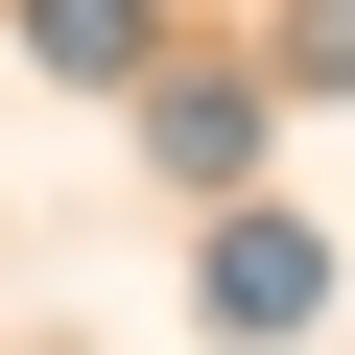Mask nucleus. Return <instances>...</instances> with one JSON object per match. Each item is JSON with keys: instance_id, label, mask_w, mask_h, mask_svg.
I'll use <instances>...</instances> for the list:
<instances>
[{"instance_id": "nucleus-3", "label": "nucleus", "mask_w": 355, "mask_h": 355, "mask_svg": "<svg viewBox=\"0 0 355 355\" xmlns=\"http://www.w3.org/2000/svg\"><path fill=\"white\" fill-rule=\"evenodd\" d=\"M24 48H48L71 95H142V71H166V0H24Z\"/></svg>"}, {"instance_id": "nucleus-1", "label": "nucleus", "mask_w": 355, "mask_h": 355, "mask_svg": "<svg viewBox=\"0 0 355 355\" xmlns=\"http://www.w3.org/2000/svg\"><path fill=\"white\" fill-rule=\"evenodd\" d=\"M261 119H284V71H142V166H166V190H237Z\"/></svg>"}, {"instance_id": "nucleus-2", "label": "nucleus", "mask_w": 355, "mask_h": 355, "mask_svg": "<svg viewBox=\"0 0 355 355\" xmlns=\"http://www.w3.org/2000/svg\"><path fill=\"white\" fill-rule=\"evenodd\" d=\"M190 308H214V331H308V308H331V237H308V214H214Z\"/></svg>"}, {"instance_id": "nucleus-4", "label": "nucleus", "mask_w": 355, "mask_h": 355, "mask_svg": "<svg viewBox=\"0 0 355 355\" xmlns=\"http://www.w3.org/2000/svg\"><path fill=\"white\" fill-rule=\"evenodd\" d=\"M284 95H355V0H284Z\"/></svg>"}]
</instances>
